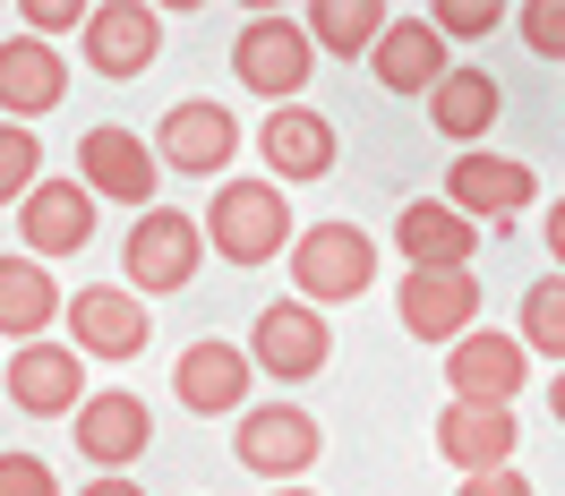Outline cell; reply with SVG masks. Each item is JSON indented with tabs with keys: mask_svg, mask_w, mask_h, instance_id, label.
<instances>
[{
	"mask_svg": "<svg viewBox=\"0 0 565 496\" xmlns=\"http://www.w3.org/2000/svg\"><path fill=\"white\" fill-rule=\"evenodd\" d=\"M291 283L309 309H334V300H360L377 283V240L352 231V223H309L291 231Z\"/></svg>",
	"mask_w": 565,
	"mask_h": 496,
	"instance_id": "cell-1",
	"label": "cell"
},
{
	"mask_svg": "<svg viewBox=\"0 0 565 496\" xmlns=\"http://www.w3.org/2000/svg\"><path fill=\"white\" fill-rule=\"evenodd\" d=\"M282 231H300V223H291V206H282L275 180H223V188H214V214H206L214 257L266 266V257H282Z\"/></svg>",
	"mask_w": 565,
	"mask_h": 496,
	"instance_id": "cell-2",
	"label": "cell"
},
{
	"mask_svg": "<svg viewBox=\"0 0 565 496\" xmlns=\"http://www.w3.org/2000/svg\"><path fill=\"white\" fill-rule=\"evenodd\" d=\"M198 257H206V223L180 214V206H146L138 231H129V248H120V266H129V291H138V300L180 291L189 274H198Z\"/></svg>",
	"mask_w": 565,
	"mask_h": 496,
	"instance_id": "cell-3",
	"label": "cell"
},
{
	"mask_svg": "<svg viewBox=\"0 0 565 496\" xmlns=\"http://www.w3.org/2000/svg\"><path fill=\"white\" fill-rule=\"evenodd\" d=\"M309 61H318V43H309V26L300 18H248L241 35H232V77H241L248 95H275V111L309 86Z\"/></svg>",
	"mask_w": 565,
	"mask_h": 496,
	"instance_id": "cell-4",
	"label": "cell"
},
{
	"mask_svg": "<svg viewBox=\"0 0 565 496\" xmlns=\"http://www.w3.org/2000/svg\"><path fill=\"white\" fill-rule=\"evenodd\" d=\"M248 359H257L266 377H282V386L318 377L326 359H334L326 309H309V300H275V309H257V325H248Z\"/></svg>",
	"mask_w": 565,
	"mask_h": 496,
	"instance_id": "cell-5",
	"label": "cell"
},
{
	"mask_svg": "<svg viewBox=\"0 0 565 496\" xmlns=\"http://www.w3.org/2000/svg\"><path fill=\"white\" fill-rule=\"evenodd\" d=\"M61 317H70V343L86 359H138L146 334H154V309H146L129 283H86Z\"/></svg>",
	"mask_w": 565,
	"mask_h": 496,
	"instance_id": "cell-6",
	"label": "cell"
},
{
	"mask_svg": "<svg viewBox=\"0 0 565 496\" xmlns=\"http://www.w3.org/2000/svg\"><path fill=\"white\" fill-rule=\"evenodd\" d=\"M77 52H86L95 77H146L154 52H163V18H154L146 0H104V9H86Z\"/></svg>",
	"mask_w": 565,
	"mask_h": 496,
	"instance_id": "cell-7",
	"label": "cell"
},
{
	"mask_svg": "<svg viewBox=\"0 0 565 496\" xmlns=\"http://www.w3.org/2000/svg\"><path fill=\"white\" fill-rule=\"evenodd\" d=\"M232 154H241V120H232L223 104H206V95H198V104H172L163 129H154V163H163V172L214 180Z\"/></svg>",
	"mask_w": 565,
	"mask_h": 496,
	"instance_id": "cell-8",
	"label": "cell"
},
{
	"mask_svg": "<svg viewBox=\"0 0 565 496\" xmlns=\"http://www.w3.org/2000/svg\"><path fill=\"white\" fill-rule=\"evenodd\" d=\"M232 454L257 471V479H300L309 462L326 454V436L309 411H291V402H266V411H241V436H232Z\"/></svg>",
	"mask_w": 565,
	"mask_h": 496,
	"instance_id": "cell-9",
	"label": "cell"
},
{
	"mask_svg": "<svg viewBox=\"0 0 565 496\" xmlns=\"http://www.w3.org/2000/svg\"><path fill=\"white\" fill-rule=\"evenodd\" d=\"M471 317H480L471 266H412V274H403V325H412L420 343H462Z\"/></svg>",
	"mask_w": 565,
	"mask_h": 496,
	"instance_id": "cell-10",
	"label": "cell"
},
{
	"mask_svg": "<svg viewBox=\"0 0 565 496\" xmlns=\"http://www.w3.org/2000/svg\"><path fill=\"white\" fill-rule=\"evenodd\" d=\"M531 197H540L531 163H505V154H462V163H446V206H455L462 223H514Z\"/></svg>",
	"mask_w": 565,
	"mask_h": 496,
	"instance_id": "cell-11",
	"label": "cell"
},
{
	"mask_svg": "<svg viewBox=\"0 0 565 496\" xmlns=\"http://www.w3.org/2000/svg\"><path fill=\"white\" fill-rule=\"evenodd\" d=\"M514 445H523L514 402H446V411H437V454L455 462L462 479H471V471H505Z\"/></svg>",
	"mask_w": 565,
	"mask_h": 496,
	"instance_id": "cell-12",
	"label": "cell"
},
{
	"mask_svg": "<svg viewBox=\"0 0 565 496\" xmlns=\"http://www.w3.org/2000/svg\"><path fill=\"white\" fill-rule=\"evenodd\" d=\"M9 402L26 420H61L86 402V368H77V343H18L9 352Z\"/></svg>",
	"mask_w": 565,
	"mask_h": 496,
	"instance_id": "cell-13",
	"label": "cell"
},
{
	"mask_svg": "<svg viewBox=\"0 0 565 496\" xmlns=\"http://www.w3.org/2000/svg\"><path fill=\"white\" fill-rule=\"evenodd\" d=\"M154 154H146V138L138 129H86L77 138V180L95 188V197H120V206H154Z\"/></svg>",
	"mask_w": 565,
	"mask_h": 496,
	"instance_id": "cell-14",
	"label": "cell"
},
{
	"mask_svg": "<svg viewBox=\"0 0 565 496\" xmlns=\"http://www.w3.org/2000/svg\"><path fill=\"white\" fill-rule=\"evenodd\" d=\"M18 231L35 248V266L43 257H77V248L95 240V188L86 180H35L26 206H18Z\"/></svg>",
	"mask_w": 565,
	"mask_h": 496,
	"instance_id": "cell-15",
	"label": "cell"
},
{
	"mask_svg": "<svg viewBox=\"0 0 565 496\" xmlns=\"http://www.w3.org/2000/svg\"><path fill=\"white\" fill-rule=\"evenodd\" d=\"M154 445V411H146V393H86L77 402V454L104 462V471H129V462Z\"/></svg>",
	"mask_w": 565,
	"mask_h": 496,
	"instance_id": "cell-16",
	"label": "cell"
},
{
	"mask_svg": "<svg viewBox=\"0 0 565 496\" xmlns=\"http://www.w3.org/2000/svg\"><path fill=\"white\" fill-rule=\"evenodd\" d=\"M523 343L514 334H462L455 352H446V386L455 402H514L523 393Z\"/></svg>",
	"mask_w": 565,
	"mask_h": 496,
	"instance_id": "cell-17",
	"label": "cell"
},
{
	"mask_svg": "<svg viewBox=\"0 0 565 496\" xmlns=\"http://www.w3.org/2000/svg\"><path fill=\"white\" fill-rule=\"evenodd\" d=\"M248 377H257V359L232 352V343H189L172 368V393L198 411V420H214V411H241L248 402Z\"/></svg>",
	"mask_w": 565,
	"mask_h": 496,
	"instance_id": "cell-18",
	"label": "cell"
},
{
	"mask_svg": "<svg viewBox=\"0 0 565 496\" xmlns=\"http://www.w3.org/2000/svg\"><path fill=\"white\" fill-rule=\"evenodd\" d=\"M257 145H266V163H275V188H282V180H326V172H334V120L309 111V104L266 111Z\"/></svg>",
	"mask_w": 565,
	"mask_h": 496,
	"instance_id": "cell-19",
	"label": "cell"
},
{
	"mask_svg": "<svg viewBox=\"0 0 565 496\" xmlns=\"http://www.w3.org/2000/svg\"><path fill=\"white\" fill-rule=\"evenodd\" d=\"M377 86L386 95H437V77H446V35L428 26V18H386V35H377Z\"/></svg>",
	"mask_w": 565,
	"mask_h": 496,
	"instance_id": "cell-20",
	"label": "cell"
},
{
	"mask_svg": "<svg viewBox=\"0 0 565 496\" xmlns=\"http://www.w3.org/2000/svg\"><path fill=\"white\" fill-rule=\"evenodd\" d=\"M70 95V69H61V52L35 35H18V43H0V111L9 120H35V111H52Z\"/></svg>",
	"mask_w": 565,
	"mask_h": 496,
	"instance_id": "cell-21",
	"label": "cell"
},
{
	"mask_svg": "<svg viewBox=\"0 0 565 496\" xmlns=\"http://www.w3.org/2000/svg\"><path fill=\"white\" fill-rule=\"evenodd\" d=\"M497 111H505V86H497L489 69H446L437 95H428V129L455 138V145H471V138L497 129Z\"/></svg>",
	"mask_w": 565,
	"mask_h": 496,
	"instance_id": "cell-22",
	"label": "cell"
},
{
	"mask_svg": "<svg viewBox=\"0 0 565 496\" xmlns=\"http://www.w3.org/2000/svg\"><path fill=\"white\" fill-rule=\"evenodd\" d=\"M394 240H403V257H412V266H471L480 231H471L446 197H412V206H403V223H394Z\"/></svg>",
	"mask_w": 565,
	"mask_h": 496,
	"instance_id": "cell-23",
	"label": "cell"
},
{
	"mask_svg": "<svg viewBox=\"0 0 565 496\" xmlns=\"http://www.w3.org/2000/svg\"><path fill=\"white\" fill-rule=\"evenodd\" d=\"M70 309V291H52L35 257H0V334L9 343H43V325Z\"/></svg>",
	"mask_w": 565,
	"mask_h": 496,
	"instance_id": "cell-24",
	"label": "cell"
},
{
	"mask_svg": "<svg viewBox=\"0 0 565 496\" xmlns=\"http://www.w3.org/2000/svg\"><path fill=\"white\" fill-rule=\"evenodd\" d=\"M309 43H326V52H377V35H386V9L377 0H309Z\"/></svg>",
	"mask_w": 565,
	"mask_h": 496,
	"instance_id": "cell-25",
	"label": "cell"
},
{
	"mask_svg": "<svg viewBox=\"0 0 565 496\" xmlns=\"http://www.w3.org/2000/svg\"><path fill=\"white\" fill-rule=\"evenodd\" d=\"M514 343L565 368V274H548V283L523 291V334H514Z\"/></svg>",
	"mask_w": 565,
	"mask_h": 496,
	"instance_id": "cell-26",
	"label": "cell"
},
{
	"mask_svg": "<svg viewBox=\"0 0 565 496\" xmlns=\"http://www.w3.org/2000/svg\"><path fill=\"white\" fill-rule=\"evenodd\" d=\"M43 180V145H35V129L26 120H0V206L18 197L26 206V188Z\"/></svg>",
	"mask_w": 565,
	"mask_h": 496,
	"instance_id": "cell-27",
	"label": "cell"
},
{
	"mask_svg": "<svg viewBox=\"0 0 565 496\" xmlns=\"http://www.w3.org/2000/svg\"><path fill=\"white\" fill-rule=\"evenodd\" d=\"M514 26H523V43L540 52V61H565V0H523Z\"/></svg>",
	"mask_w": 565,
	"mask_h": 496,
	"instance_id": "cell-28",
	"label": "cell"
},
{
	"mask_svg": "<svg viewBox=\"0 0 565 496\" xmlns=\"http://www.w3.org/2000/svg\"><path fill=\"white\" fill-rule=\"evenodd\" d=\"M428 26L437 35H489V26H505V9L497 0H428Z\"/></svg>",
	"mask_w": 565,
	"mask_h": 496,
	"instance_id": "cell-29",
	"label": "cell"
},
{
	"mask_svg": "<svg viewBox=\"0 0 565 496\" xmlns=\"http://www.w3.org/2000/svg\"><path fill=\"white\" fill-rule=\"evenodd\" d=\"M0 496H61L43 454H0Z\"/></svg>",
	"mask_w": 565,
	"mask_h": 496,
	"instance_id": "cell-30",
	"label": "cell"
},
{
	"mask_svg": "<svg viewBox=\"0 0 565 496\" xmlns=\"http://www.w3.org/2000/svg\"><path fill=\"white\" fill-rule=\"evenodd\" d=\"M26 26H35V43H52V35H86V9H70V0H26Z\"/></svg>",
	"mask_w": 565,
	"mask_h": 496,
	"instance_id": "cell-31",
	"label": "cell"
},
{
	"mask_svg": "<svg viewBox=\"0 0 565 496\" xmlns=\"http://www.w3.org/2000/svg\"><path fill=\"white\" fill-rule=\"evenodd\" d=\"M462 496H531V479L505 462V471H471V479H462Z\"/></svg>",
	"mask_w": 565,
	"mask_h": 496,
	"instance_id": "cell-32",
	"label": "cell"
},
{
	"mask_svg": "<svg viewBox=\"0 0 565 496\" xmlns=\"http://www.w3.org/2000/svg\"><path fill=\"white\" fill-rule=\"evenodd\" d=\"M77 496H146V488H138V479H120V471H104L95 488H77Z\"/></svg>",
	"mask_w": 565,
	"mask_h": 496,
	"instance_id": "cell-33",
	"label": "cell"
},
{
	"mask_svg": "<svg viewBox=\"0 0 565 496\" xmlns=\"http://www.w3.org/2000/svg\"><path fill=\"white\" fill-rule=\"evenodd\" d=\"M548 248H557V266H565V197L548 206Z\"/></svg>",
	"mask_w": 565,
	"mask_h": 496,
	"instance_id": "cell-34",
	"label": "cell"
},
{
	"mask_svg": "<svg viewBox=\"0 0 565 496\" xmlns=\"http://www.w3.org/2000/svg\"><path fill=\"white\" fill-rule=\"evenodd\" d=\"M548 411H557V428H565V368H557V386H548Z\"/></svg>",
	"mask_w": 565,
	"mask_h": 496,
	"instance_id": "cell-35",
	"label": "cell"
},
{
	"mask_svg": "<svg viewBox=\"0 0 565 496\" xmlns=\"http://www.w3.org/2000/svg\"><path fill=\"white\" fill-rule=\"evenodd\" d=\"M275 496H309V488H275Z\"/></svg>",
	"mask_w": 565,
	"mask_h": 496,
	"instance_id": "cell-36",
	"label": "cell"
}]
</instances>
